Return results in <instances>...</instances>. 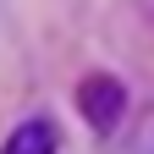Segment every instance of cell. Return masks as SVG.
Instances as JSON below:
<instances>
[{
	"label": "cell",
	"mask_w": 154,
	"mask_h": 154,
	"mask_svg": "<svg viewBox=\"0 0 154 154\" xmlns=\"http://www.w3.org/2000/svg\"><path fill=\"white\" fill-rule=\"evenodd\" d=\"M77 110L88 116L94 132H116V127H121V116H127V88L116 83V77L94 72V77L77 83Z\"/></svg>",
	"instance_id": "6da1fadb"
},
{
	"label": "cell",
	"mask_w": 154,
	"mask_h": 154,
	"mask_svg": "<svg viewBox=\"0 0 154 154\" xmlns=\"http://www.w3.org/2000/svg\"><path fill=\"white\" fill-rule=\"evenodd\" d=\"M0 154H55V127H50V121H28V127H17Z\"/></svg>",
	"instance_id": "7a4b0ae2"
},
{
	"label": "cell",
	"mask_w": 154,
	"mask_h": 154,
	"mask_svg": "<svg viewBox=\"0 0 154 154\" xmlns=\"http://www.w3.org/2000/svg\"><path fill=\"white\" fill-rule=\"evenodd\" d=\"M132 149H138V154H154V110L143 116V127H138V138H132Z\"/></svg>",
	"instance_id": "3957f363"
}]
</instances>
